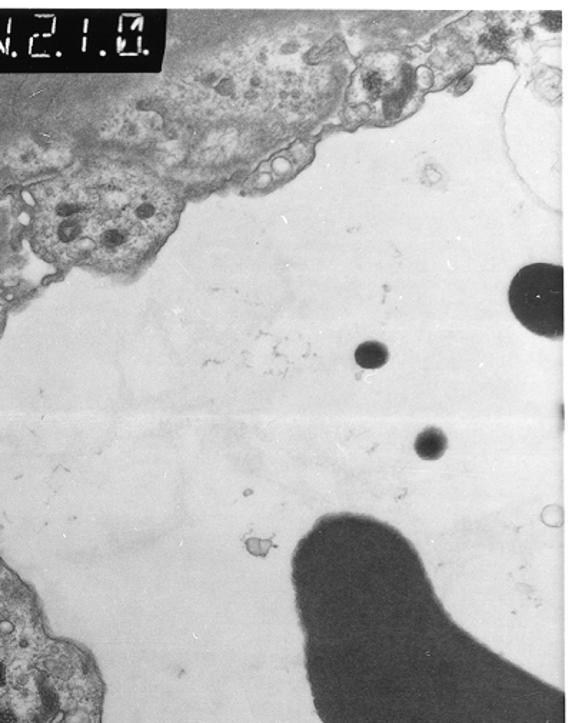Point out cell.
Segmentation results:
<instances>
[{
	"label": "cell",
	"instance_id": "6",
	"mask_svg": "<svg viewBox=\"0 0 572 723\" xmlns=\"http://www.w3.org/2000/svg\"><path fill=\"white\" fill-rule=\"evenodd\" d=\"M3 683H5V669L0 665V685H3Z\"/></svg>",
	"mask_w": 572,
	"mask_h": 723
},
{
	"label": "cell",
	"instance_id": "3",
	"mask_svg": "<svg viewBox=\"0 0 572 723\" xmlns=\"http://www.w3.org/2000/svg\"><path fill=\"white\" fill-rule=\"evenodd\" d=\"M415 452L424 461H438L448 448V438L442 429L429 426L415 439Z\"/></svg>",
	"mask_w": 572,
	"mask_h": 723
},
{
	"label": "cell",
	"instance_id": "5",
	"mask_svg": "<svg viewBox=\"0 0 572 723\" xmlns=\"http://www.w3.org/2000/svg\"><path fill=\"white\" fill-rule=\"evenodd\" d=\"M0 723H16L15 715L8 709L0 708Z\"/></svg>",
	"mask_w": 572,
	"mask_h": 723
},
{
	"label": "cell",
	"instance_id": "2",
	"mask_svg": "<svg viewBox=\"0 0 572 723\" xmlns=\"http://www.w3.org/2000/svg\"><path fill=\"white\" fill-rule=\"evenodd\" d=\"M511 311L524 328L548 339L564 336V268L550 263L524 266L512 279Z\"/></svg>",
	"mask_w": 572,
	"mask_h": 723
},
{
	"label": "cell",
	"instance_id": "1",
	"mask_svg": "<svg viewBox=\"0 0 572 723\" xmlns=\"http://www.w3.org/2000/svg\"><path fill=\"white\" fill-rule=\"evenodd\" d=\"M179 213L178 196L154 175L115 163L91 166L49 186L33 236L48 261L126 271L158 252Z\"/></svg>",
	"mask_w": 572,
	"mask_h": 723
},
{
	"label": "cell",
	"instance_id": "4",
	"mask_svg": "<svg viewBox=\"0 0 572 723\" xmlns=\"http://www.w3.org/2000/svg\"><path fill=\"white\" fill-rule=\"evenodd\" d=\"M389 352L384 343L368 341L358 346L355 361L364 369H379L387 365Z\"/></svg>",
	"mask_w": 572,
	"mask_h": 723
}]
</instances>
